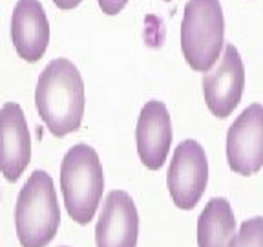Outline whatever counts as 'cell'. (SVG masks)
<instances>
[{"label": "cell", "mask_w": 263, "mask_h": 247, "mask_svg": "<svg viewBox=\"0 0 263 247\" xmlns=\"http://www.w3.org/2000/svg\"><path fill=\"white\" fill-rule=\"evenodd\" d=\"M41 119L55 137L79 130L84 115V82L68 59H53L42 70L35 90Z\"/></svg>", "instance_id": "cell-1"}, {"label": "cell", "mask_w": 263, "mask_h": 247, "mask_svg": "<svg viewBox=\"0 0 263 247\" xmlns=\"http://www.w3.org/2000/svg\"><path fill=\"white\" fill-rule=\"evenodd\" d=\"M61 223L53 180L35 170L22 187L15 207L16 236L22 247H46L55 238Z\"/></svg>", "instance_id": "cell-2"}, {"label": "cell", "mask_w": 263, "mask_h": 247, "mask_svg": "<svg viewBox=\"0 0 263 247\" xmlns=\"http://www.w3.org/2000/svg\"><path fill=\"white\" fill-rule=\"evenodd\" d=\"M61 189L68 214L81 225L90 223L104 190L103 165L95 148L79 143L66 152L61 165Z\"/></svg>", "instance_id": "cell-3"}, {"label": "cell", "mask_w": 263, "mask_h": 247, "mask_svg": "<svg viewBox=\"0 0 263 247\" xmlns=\"http://www.w3.org/2000/svg\"><path fill=\"white\" fill-rule=\"evenodd\" d=\"M225 44L219 0H189L181 22V51L194 72H210Z\"/></svg>", "instance_id": "cell-4"}, {"label": "cell", "mask_w": 263, "mask_h": 247, "mask_svg": "<svg viewBox=\"0 0 263 247\" xmlns=\"http://www.w3.org/2000/svg\"><path fill=\"white\" fill-rule=\"evenodd\" d=\"M209 183V160L196 139H185L176 147L166 174L170 196L179 209L190 210L201 200Z\"/></svg>", "instance_id": "cell-5"}, {"label": "cell", "mask_w": 263, "mask_h": 247, "mask_svg": "<svg viewBox=\"0 0 263 247\" xmlns=\"http://www.w3.org/2000/svg\"><path fill=\"white\" fill-rule=\"evenodd\" d=\"M227 161L236 174L251 176L263 169V107H247L227 134Z\"/></svg>", "instance_id": "cell-6"}, {"label": "cell", "mask_w": 263, "mask_h": 247, "mask_svg": "<svg viewBox=\"0 0 263 247\" xmlns=\"http://www.w3.org/2000/svg\"><path fill=\"white\" fill-rule=\"evenodd\" d=\"M245 88V66L234 44L225 46L218 68L203 77V95L212 115L225 119L239 104Z\"/></svg>", "instance_id": "cell-7"}, {"label": "cell", "mask_w": 263, "mask_h": 247, "mask_svg": "<svg viewBox=\"0 0 263 247\" xmlns=\"http://www.w3.org/2000/svg\"><path fill=\"white\" fill-rule=\"evenodd\" d=\"M139 216L132 196L124 190H111L95 227L97 247H136Z\"/></svg>", "instance_id": "cell-8"}, {"label": "cell", "mask_w": 263, "mask_h": 247, "mask_svg": "<svg viewBox=\"0 0 263 247\" xmlns=\"http://www.w3.org/2000/svg\"><path fill=\"white\" fill-rule=\"evenodd\" d=\"M31 160V137L21 104L6 103L0 108V172L16 181Z\"/></svg>", "instance_id": "cell-9"}, {"label": "cell", "mask_w": 263, "mask_h": 247, "mask_svg": "<svg viewBox=\"0 0 263 247\" xmlns=\"http://www.w3.org/2000/svg\"><path fill=\"white\" fill-rule=\"evenodd\" d=\"M137 152L143 165L150 170H159L168 156L172 145V121L161 101H148L143 107L136 128Z\"/></svg>", "instance_id": "cell-10"}, {"label": "cell", "mask_w": 263, "mask_h": 247, "mask_svg": "<svg viewBox=\"0 0 263 247\" xmlns=\"http://www.w3.org/2000/svg\"><path fill=\"white\" fill-rule=\"evenodd\" d=\"M11 41L18 57L37 62L49 42V22L41 0H18L11 15Z\"/></svg>", "instance_id": "cell-11"}, {"label": "cell", "mask_w": 263, "mask_h": 247, "mask_svg": "<svg viewBox=\"0 0 263 247\" xmlns=\"http://www.w3.org/2000/svg\"><path fill=\"white\" fill-rule=\"evenodd\" d=\"M236 236V218L225 198H212L197 218V245L229 247Z\"/></svg>", "instance_id": "cell-12"}, {"label": "cell", "mask_w": 263, "mask_h": 247, "mask_svg": "<svg viewBox=\"0 0 263 247\" xmlns=\"http://www.w3.org/2000/svg\"><path fill=\"white\" fill-rule=\"evenodd\" d=\"M229 247H263V218L245 220Z\"/></svg>", "instance_id": "cell-13"}, {"label": "cell", "mask_w": 263, "mask_h": 247, "mask_svg": "<svg viewBox=\"0 0 263 247\" xmlns=\"http://www.w3.org/2000/svg\"><path fill=\"white\" fill-rule=\"evenodd\" d=\"M97 2L99 8L103 9V13H106V15H117L128 4V0H97Z\"/></svg>", "instance_id": "cell-14"}, {"label": "cell", "mask_w": 263, "mask_h": 247, "mask_svg": "<svg viewBox=\"0 0 263 247\" xmlns=\"http://www.w3.org/2000/svg\"><path fill=\"white\" fill-rule=\"evenodd\" d=\"M82 0H53V4L57 6L59 9H73L81 4Z\"/></svg>", "instance_id": "cell-15"}, {"label": "cell", "mask_w": 263, "mask_h": 247, "mask_svg": "<svg viewBox=\"0 0 263 247\" xmlns=\"http://www.w3.org/2000/svg\"><path fill=\"white\" fill-rule=\"evenodd\" d=\"M166 2H170V0H166Z\"/></svg>", "instance_id": "cell-16"}, {"label": "cell", "mask_w": 263, "mask_h": 247, "mask_svg": "<svg viewBox=\"0 0 263 247\" xmlns=\"http://www.w3.org/2000/svg\"><path fill=\"white\" fill-rule=\"evenodd\" d=\"M64 247H66V245H64Z\"/></svg>", "instance_id": "cell-17"}]
</instances>
